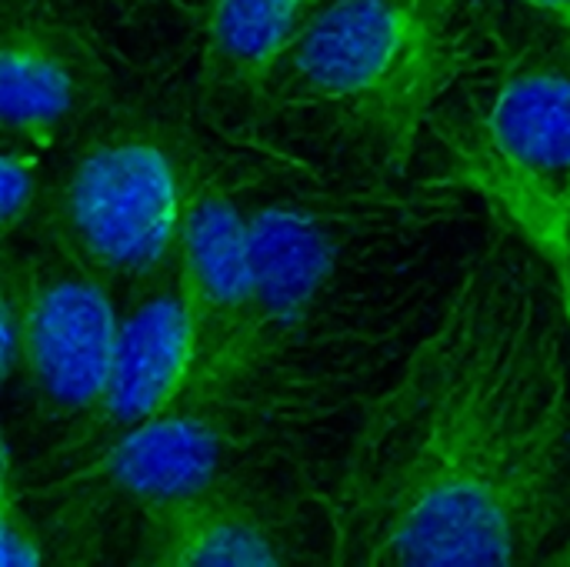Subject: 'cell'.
I'll return each mask as SVG.
<instances>
[{"label": "cell", "mask_w": 570, "mask_h": 567, "mask_svg": "<svg viewBox=\"0 0 570 567\" xmlns=\"http://www.w3.org/2000/svg\"><path fill=\"white\" fill-rule=\"evenodd\" d=\"M548 565H570V551H561V555H554Z\"/></svg>", "instance_id": "e0dca14e"}, {"label": "cell", "mask_w": 570, "mask_h": 567, "mask_svg": "<svg viewBox=\"0 0 570 567\" xmlns=\"http://www.w3.org/2000/svg\"><path fill=\"white\" fill-rule=\"evenodd\" d=\"M0 561L7 567L50 565L43 535L27 515V495L20 498L10 458H3V485H0Z\"/></svg>", "instance_id": "5bb4252c"}, {"label": "cell", "mask_w": 570, "mask_h": 567, "mask_svg": "<svg viewBox=\"0 0 570 567\" xmlns=\"http://www.w3.org/2000/svg\"><path fill=\"white\" fill-rule=\"evenodd\" d=\"M40 154L27 144L7 140L0 154V227L3 241H10L30 217L40 214L43 180H40Z\"/></svg>", "instance_id": "4fadbf2b"}, {"label": "cell", "mask_w": 570, "mask_h": 567, "mask_svg": "<svg viewBox=\"0 0 570 567\" xmlns=\"http://www.w3.org/2000/svg\"><path fill=\"white\" fill-rule=\"evenodd\" d=\"M498 37L494 0H327L264 107L401 174Z\"/></svg>", "instance_id": "7a4b0ae2"}, {"label": "cell", "mask_w": 570, "mask_h": 567, "mask_svg": "<svg viewBox=\"0 0 570 567\" xmlns=\"http://www.w3.org/2000/svg\"><path fill=\"white\" fill-rule=\"evenodd\" d=\"M247 217L250 291L230 364L234 391L304 324L361 224L347 204L321 194H284L247 211Z\"/></svg>", "instance_id": "8992f818"}, {"label": "cell", "mask_w": 570, "mask_h": 567, "mask_svg": "<svg viewBox=\"0 0 570 567\" xmlns=\"http://www.w3.org/2000/svg\"><path fill=\"white\" fill-rule=\"evenodd\" d=\"M177 277L197 338V368L187 394L197 401H230V364L250 291V217L200 150L190 170Z\"/></svg>", "instance_id": "ba28073f"}, {"label": "cell", "mask_w": 570, "mask_h": 567, "mask_svg": "<svg viewBox=\"0 0 570 567\" xmlns=\"http://www.w3.org/2000/svg\"><path fill=\"white\" fill-rule=\"evenodd\" d=\"M224 408L227 401H197L184 394L137 431L90 454V461L63 485H80L100 501L104 495H120L137 508L207 488L220 481V465L230 451Z\"/></svg>", "instance_id": "30bf717a"}, {"label": "cell", "mask_w": 570, "mask_h": 567, "mask_svg": "<svg viewBox=\"0 0 570 567\" xmlns=\"http://www.w3.org/2000/svg\"><path fill=\"white\" fill-rule=\"evenodd\" d=\"M197 368V338L177 264L137 291L120 317L107 391L90 418L70 428L63 451L97 454L177 404Z\"/></svg>", "instance_id": "9c48e42d"}, {"label": "cell", "mask_w": 570, "mask_h": 567, "mask_svg": "<svg viewBox=\"0 0 570 567\" xmlns=\"http://www.w3.org/2000/svg\"><path fill=\"white\" fill-rule=\"evenodd\" d=\"M327 0H214L204 23L200 87L220 107H264L274 74Z\"/></svg>", "instance_id": "7c38bea8"}, {"label": "cell", "mask_w": 570, "mask_h": 567, "mask_svg": "<svg viewBox=\"0 0 570 567\" xmlns=\"http://www.w3.org/2000/svg\"><path fill=\"white\" fill-rule=\"evenodd\" d=\"M120 317L114 287L63 247L27 257V338L20 374L50 424H80L107 391Z\"/></svg>", "instance_id": "5b68a950"}, {"label": "cell", "mask_w": 570, "mask_h": 567, "mask_svg": "<svg viewBox=\"0 0 570 567\" xmlns=\"http://www.w3.org/2000/svg\"><path fill=\"white\" fill-rule=\"evenodd\" d=\"M140 567H267L287 565L277 525L247 498L214 481L197 491L157 498L137 508Z\"/></svg>", "instance_id": "8fae6325"}, {"label": "cell", "mask_w": 570, "mask_h": 567, "mask_svg": "<svg viewBox=\"0 0 570 567\" xmlns=\"http://www.w3.org/2000/svg\"><path fill=\"white\" fill-rule=\"evenodd\" d=\"M531 10H538L551 27L554 33L568 37L570 40V0H524Z\"/></svg>", "instance_id": "2e32d148"}, {"label": "cell", "mask_w": 570, "mask_h": 567, "mask_svg": "<svg viewBox=\"0 0 570 567\" xmlns=\"http://www.w3.org/2000/svg\"><path fill=\"white\" fill-rule=\"evenodd\" d=\"M194 154L157 114H97L43 194L40 237L134 297L177 264Z\"/></svg>", "instance_id": "277c9868"}, {"label": "cell", "mask_w": 570, "mask_h": 567, "mask_svg": "<svg viewBox=\"0 0 570 567\" xmlns=\"http://www.w3.org/2000/svg\"><path fill=\"white\" fill-rule=\"evenodd\" d=\"M110 97L97 43L40 0H10L0 33L3 137L33 150L77 137Z\"/></svg>", "instance_id": "52a82bcc"}, {"label": "cell", "mask_w": 570, "mask_h": 567, "mask_svg": "<svg viewBox=\"0 0 570 567\" xmlns=\"http://www.w3.org/2000/svg\"><path fill=\"white\" fill-rule=\"evenodd\" d=\"M23 338H27V257H17L7 247L3 277H0V371L7 384H13V378L20 374Z\"/></svg>", "instance_id": "9a60e30c"}, {"label": "cell", "mask_w": 570, "mask_h": 567, "mask_svg": "<svg viewBox=\"0 0 570 567\" xmlns=\"http://www.w3.org/2000/svg\"><path fill=\"white\" fill-rule=\"evenodd\" d=\"M444 174L478 194L561 281L570 304V40L498 53L438 127Z\"/></svg>", "instance_id": "3957f363"}, {"label": "cell", "mask_w": 570, "mask_h": 567, "mask_svg": "<svg viewBox=\"0 0 570 567\" xmlns=\"http://www.w3.org/2000/svg\"><path fill=\"white\" fill-rule=\"evenodd\" d=\"M570 531V304L508 227L367 404L331 501V561L548 565Z\"/></svg>", "instance_id": "6da1fadb"}]
</instances>
